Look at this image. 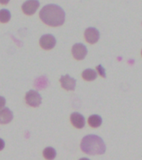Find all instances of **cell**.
<instances>
[{
	"label": "cell",
	"instance_id": "obj_14",
	"mask_svg": "<svg viewBox=\"0 0 142 160\" xmlns=\"http://www.w3.org/2000/svg\"><path fill=\"white\" fill-rule=\"evenodd\" d=\"M11 13L8 9H1L0 10V22H8L10 20Z\"/></svg>",
	"mask_w": 142,
	"mask_h": 160
},
{
	"label": "cell",
	"instance_id": "obj_9",
	"mask_svg": "<svg viewBox=\"0 0 142 160\" xmlns=\"http://www.w3.org/2000/svg\"><path fill=\"white\" fill-rule=\"evenodd\" d=\"M70 121L72 124L77 128H82L85 125V118L80 112H73L70 116Z\"/></svg>",
	"mask_w": 142,
	"mask_h": 160
},
{
	"label": "cell",
	"instance_id": "obj_10",
	"mask_svg": "<svg viewBox=\"0 0 142 160\" xmlns=\"http://www.w3.org/2000/svg\"><path fill=\"white\" fill-rule=\"evenodd\" d=\"M13 113L9 108H3L0 109V123L6 124L8 123L13 120Z\"/></svg>",
	"mask_w": 142,
	"mask_h": 160
},
{
	"label": "cell",
	"instance_id": "obj_15",
	"mask_svg": "<svg viewBox=\"0 0 142 160\" xmlns=\"http://www.w3.org/2000/svg\"><path fill=\"white\" fill-rule=\"evenodd\" d=\"M96 69L98 71V73L103 78H105L106 77V73H105V68H103V66L101 64L98 65L97 67H96Z\"/></svg>",
	"mask_w": 142,
	"mask_h": 160
},
{
	"label": "cell",
	"instance_id": "obj_11",
	"mask_svg": "<svg viewBox=\"0 0 142 160\" xmlns=\"http://www.w3.org/2000/svg\"><path fill=\"white\" fill-rule=\"evenodd\" d=\"M82 77L86 81H93L97 78V72H96L95 70L88 68V69H85L83 71Z\"/></svg>",
	"mask_w": 142,
	"mask_h": 160
},
{
	"label": "cell",
	"instance_id": "obj_17",
	"mask_svg": "<svg viewBox=\"0 0 142 160\" xmlns=\"http://www.w3.org/2000/svg\"><path fill=\"white\" fill-rule=\"evenodd\" d=\"M4 147H5L4 141H3L2 138H0V151L3 149V148H4Z\"/></svg>",
	"mask_w": 142,
	"mask_h": 160
},
{
	"label": "cell",
	"instance_id": "obj_2",
	"mask_svg": "<svg viewBox=\"0 0 142 160\" xmlns=\"http://www.w3.org/2000/svg\"><path fill=\"white\" fill-rule=\"evenodd\" d=\"M80 147L83 152L90 155L103 154L106 150V146L102 138L97 135L93 134L83 138Z\"/></svg>",
	"mask_w": 142,
	"mask_h": 160
},
{
	"label": "cell",
	"instance_id": "obj_8",
	"mask_svg": "<svg viewBox=\"0 0 142 160\" xmlns=\"http://www.w3.org/2000/svg\"><path fill=\"white\" fill-rule=\"evenodd\" d=\"M60 83L62 87L66 90H75L76 86V80L73 78L70 75H64L60 78Z\"/></svg>",
	"mask_w": 142,
	"mask_h": 160
},
{
	"label": "cell",
	"instance_id": "obj_7",
	"mask_svg": "<svg viewBox=\"0 0 142 160\" xmlns=\"http://www.w3.org/2000/svg\"><path fill=\"white\" fill-rule=\"evenodd\" d=\"M85 39L89 43L94 44L100 39V32L95 28H88L85 32Z\"/></svg>",
	"mask_w": 142,
	"mask_h": 160
},
{
	"label": "cell",
	"instance_id": "obj_16",
	"mask_svg": "<svg viewBox=\"0 0 142 160\" xmlns=\"http://www.w3.org/2000/svg\"><path fill=\"white\" fill-rule=\"evenodd\" d=\"M5 103H6V99L3 97H2V96H0V109L3 108H4Z\"/></svg>",
	"mask_w": 142,
	"mask_h": 160
},
{
	"label": "cell",
	"instance_id": "obj_18",
	"mask_svg": "<svg viewBox=\"0 0 142 160\" xmlns=\"http://www.w3.org/2000/svg\"><path fill=\"white\" fill-rule=\"evenodd\" d=\"M80 160H90L89 158H80Z\"/></svg>",
	"mask_w": 142,
	"mask_h": 160
},
{
	"label": "cell",
	"instance_id": "obj_13",
	"mask_svg": "<svg viewBox=\"0 0 142 160\" xmlns=\"http://www.w3.org/2000/svg\"><path fill=\"white\" fill-rule=\"evenodd\" d=\"M43 154H44V157L47 160H53L55 159V158L56 157V151L54 148L48 147L45 148Z\"/></svg>",
	"mask_w": 142,
	"mask_h": 160
},
{
	"label": "cell",
	"instance_id": "obj_12",
	"mask_svg": "<svg viewBox=\"0 0 142 160\" xmlns=\"http://www.w3.org/2000/svg\"><path fill=\"white\" fill-rule=\"evenodd\" d=\"M88 122H89L90 126H91L92 128H98L102 123V118L100 115L93 114L89 118Z\"/></svg>",
	"mask_w": 142,
	"mask_h": 160
},
{
	"label": "cell",
	"instance_id": "obj_6",
	"mask_svg": "<svg viewBox=\"0 0 142 160\" xmlns=\"http://www.w3.org/2000/svg\"><path fill=\"white\" fill-rule=\"evenodd\" d=\"M39 7V2L37 0H29L24 2L22 5L23 12L27 15L34 14Z\"/></svg>",
	"mask_w": 142,
	"mask_h": 160
},
{
	"label": "cell",
	"instance_id": "obj_1",
	"mask_svg": "<svg viewBox=\"0 0 142 160\" xmlns=\"http://www.w3.org/2000/svg\"><path fill=\"white\" fill-rule=\"evenodd\" d=\"M43 22L52 27L60 26L65 22V12L62 8L56 4H48L43 8L39 12Z\"/></svg>",
	"mask_w": 142,
	"mask_h": 160
},
{
	"label": "cell",
	"instance_id": "obj_3",
	"mask_svg": "<svg viewBox=\"0 0 142 160\" xmlns=\"http://www.w3.org/2000/svg\"><path fill=\"white\" fill-rule=\"evenodd\" d=\"M25 100L28 104L31 107H38L39 106L42 102V98L37 91L35 90H30L26 93Z\"/></svg>",
	"mask_w": 142,
	"mask_h": 160
},
{
	"label": "cell",
	"instance_id": "obj_4",
	"mask_svg": "<svg viewBox=\"0 0 142 160\" xmlns=\"http://www.w3.org/2000/svg\"><path fill=\"white\" fill-rule=\"evenodd\" d=\"M87 48L85 47V45H84L83 43H75L72 48V54L75 59H84L87 54Z\"/></svg>",
	"mask_w": 142,
	"mask_h": 160
},
{
	"label": "cell",
	"instance_id": "obj_19",
	"mask_svg": "<svg viewBox=\"0 0 142 160\" xmlns=\"http://www.w3.org/2000/svg\"><path fill=\"white\" fill-rule=\"evenodd\" d=\"M141 55H142V51H141Z\"/></svg>",
	"mask_w": 142,
	"mask_h": 160
},
{
	"label": "cell",
	"instance_id": "obj_5",
	"mask_svg": "<svg viewBox=\"0 0 142 160\" xmlns=\"http://www.w3.org/2000/svg\"><path fill=\"white\" fill-rule=\"evenodd\" d=\"M39 43L44 49L50 50L52 49L55 46L56 39L55 36H53L52 34H45L40 38Z\"/></svg>",
	"mask_w": 142,
	"mask_h": 160
}]
</instances>
